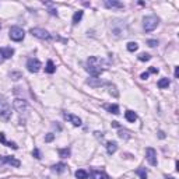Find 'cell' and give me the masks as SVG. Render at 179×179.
Here are the masks:
<instances>
[{
  "label": "cell",
  "mask_w": 179,
  "mask_h": 179,
  "mask_svg": "<svg viewBox=\"0 0 179 179\" xmlns=\"http://www.w3.org/2000/svg\"><path fill=\"white\" fill-rule=\"evenodd\" d=\"M30 32L32 34L35 38H39V39H51L52 38L51 34L46 30H44V28H31Z\"/></svg>",
  "instance_id": "5"
},
{
  "label": "cell",
  "mask_w": 179,
  "mask_h": 179,
  "mask_svg": "<svg viewBox=\"0 0 179 179\" xmlns=\"http://www.w3.org/2000/svg\"><path fill=\"white\" fill-rule=\"evenodd\" d=\"M138 49V45L136 42H129L128 44V51L129 52H136Z\"/></svg>",
  "instance_id": "27"
},
{
  "label": "cell",
  "mask_w": 179,
  "mask_h": 179,
  "mask_svg": "<svg viewBox=\"0 0 179 179\" xmlns=\"http://www.w3.org/2000/svg\"><path fill=\"white\" fill-rule=\"evenodd\" d=\"M32 155L36 158V160H41V152H39V150H38V148H34Z\"/></svg>",
  "instance_id": "31"
},
{
  "label": "cell",
  "mask_w": 179,
  "mask_h": 179,
  "mask_svg": "<svg viewBox=\"0 0 179 179\" xmlns=\"http://www.w3.org/2000/svg\"><path fill=\"white\" fill-rule=\"evenodd\" d=\"M76 178L77 179H87L88 172L85 171V169H79V171H76Z\"/></svg>",
  "instance_id": "24"
},
{
  "label": "cell",
  "mask_w": 179,
  "mask_h": 179,
  "mask_svg": "<svg viewBox=\"0 0 179 179\" xmlns=\"http://www.w3.org/2000/svg\"><path fill=\"white\" fill-rule=\"evenodd\" d=\"M125 118H126V120H128V122L133 123V122H136V119H137V115H136L133 111H128L125 114Z\"/></svg>",
  "instance_id": "21"
},
{
  "label": "cell",
  "mask_w": 179,
  "mask_h": 179,
  "mask_svg": "<svg viewBox=\"0 0 179 179\" xmlns=\"http://www.w3.org/2000/svg\"><path fill=\"white\" fill-rule=\"evenodd\" d=\"M53 140H55V134L53 133H48V134H46V137H45L46 143H51V141H53Z\"/></svg>",
  "instance_id": "30"
},
{
  "label": "cell",
  "mask_w": 179,
  "mask_h": 179,
  "mask_svg": "<svg viewBox=\"0 0 179 179\" xmlns=\"http://www.w3.org/2000/svg\"><path fill=\"white\" fill-rule=\"evenodd\" d=\"M104 6H105L106 8H123L125 7L123 3L118 2V0H105V2H104Z\"/></svg>",
  "instance_id": "11"
},
{
  "label": "cell",
  "mask_w": 179,
  "mask_h": 179,
  "mask_svg": "<svg viewBox=\"0 0 179 179\" xmlns=\"http://www.w3.org/2000/svg\"><path fill=\"white\" fill-rule=\"evenodd\" d=\"M51 168H52V171L56 172V174H62V172L66 171V168H67V167H66V164L59 162V164H55V165H52Z\"/></svg>",
  "instance_id": "16"
},
{
  "label": "cell",
  "mask_w": 179,
  "mask_h": 179,
  "mask_svg": "<svg viewBox=\"0 0 179 179\" xmlns=\"http://www.w3.org/2000/svg\"><path fill=\"white\" fill-rule=\"evenodd\" d=\"M45 71L48 74H52V73H55V71H56V66L53 65V62H52V60H48V63H46V67H45Z\"/></svg>",
  "instance_id": "20"
},
{
  "label": "cell",
  "mask_w": 179,
  "mask_h": 179,
  "mask_svg": "<svg viewBox=\"0 0 179 179\" xmlns=\"http://www.w3.org/2000/svg\"><path fill=\"white\" fill-rule=\"evenodd\" d=\"M85 69H87V71L92 77H98L104 71L102 60L97 56H90L87 59V67Z\"/></svg>",
  "instance_id": "1"
},
{
  "label": "cell",
  "mask_w": 179,
  "mask_h": 179,
  "mask_svg": "<svg viewBox=\"0 0 179 179\" xmlns=\"http://www.w3.org/2000/svg\"><path fill=\"white\" fill-rule=\"evenodd\" d=\"M112 126H114V128H120V125L118 122H112Z\"/></svg>",
  "instance_id": "37"
},
{
  "label": "cell",
  "mask_w": 179,
  "mask_h": 179,
  "mask_svg": "<svg viewBox=\"0 0 179 179\" xmlns=\"http://www.w3.org/2000/svg\"><path fill=\"white\" fill-rule=\"evenodd\" d=\"M14 55V49L13 48H2L0 49V56H2V62L4 59H10Z\"/></svg>",
  "instance_id": "12"
},
{
  "label": "cell",
  "mask_w": 179,
  "mask_h": 179,
  "mask_svg": "<svg viewBox=\"0 0 179 179\" xmlns=\"http://www.w3.org/2000/svg\"><path fill=\"white\" fill-rule=\"evenodd\" d=\"M104 108H105L108 112L114 114V115H119V106L115 105V104L114 105H108V104H106V105H104Z\"/></svg>",
  "instance_id": "19"
},
{
  "label": "cell",
  "mask_w": 179,
  "mask_h": 179,
  "mask_svg": "<svg viewBox=\"0 0 179 179\" xmlns=\"http://www.w3.org/2000/svg\"><path fill=\"white\" fill-rule=\"evenodd\" d=\"M178 74H179V67H175V77L178 79Z\"/></svg>",
  "instance_id": "38"
},
{
  "label": "cell",
  "mask_w": 179,
  "mask_h": 179,
  "mask_svg": "<svg viewBox=\"0 0 179 179\" xmlns=\"http://www.w3.org/2000/svg\"><path fill=\"white\" fill-rule=\"evenodd\" d=\"M63 118H65L69 123H71L73 126H80L81 125V119H80L79 116H76V115H73V114H67V112H65V114H63Z\"/></svg>",
  "instance_id": "10"
},
{
  "label": "cell",
  "mask_w": 179,
  "mask_h": 179,
  "mask_svg": "<svg viewBox=\"0 0 179 179\" xmlns=\"http://www.w3.org/2000/svg\"><path fill=\"white\" fill-rule=\"evenodd\" d=\"M108 85H109V92L114 94V97H119V92L116 91V87H115V85H111V84H108Z\"/></svg>",
  "instance_id": "29"
},
{
  "label": "cell",
  "mask_w": 179,
  "mask_h": 179,
  "mask_svg": "<svg viewBox=\"0 0 179 179\" xmlns=\"http://www.w3.org/2000/svg\"><path fill=\"white\" fill-rule=\"evenodd\" d=\"M70 148H59L57 150V154H59V157L62 158H69L70 157Z\"/></svg>",
  "instance_id": "22"
},
{
  "label": "cell",
  "mask_w": 179,
  "mask_h": 179,
  "mask_svg": "<svg viewBox=\"0 0 179 179\" xmlns=\"http://www.w3.org/2000/svg\"><path fill=\"white\" fill-rule=\"evenodd\" d=\"M27 69L31 73H38L41 70V62L35 57H31V59L27 60Z\"/></svg>",
  "instance_id": "6"
},
{
  "label": "cell",
  "mask_w": 179,
  "mask_h": 179,
  "mask_svg": "<svg viewBox=\"0 0 179 179\" xmlns=\"http://www.w3.org/2000/svg\"><path fill=\"white\" fill-rule=\"evenodd\" d=\"M0 143H2V144H4V146H7V147H11V148H14V150H17V148H18V146H17L16 143H13V141H7V140H6V136H4V133H0Z\"/></svg>",
  "instance_id": "15"
},
{
  "label": "cell",
  "mask_w": 179,
  "mask_h": 179,
  "mask_svg": "<svg viewBox=\"0 0 179 179\" xmlns=\"http://www.w3.org/2000/svg\"><path fill=\"white\" fill-rule=\"evenodd\" d=\"M0 164H7V165H11V167H16V168H18L20 165H21V162H20L17 158L14 157H8V155H4V157H0Z\"/></svg>",
  "instance_id": "9"
},
{
  "label": "cell",
  "mask_w": 179,
  "mask_h": 179,
  "mask_svg": "<svg viewBox=\"0 0 179 179\" xmlns=\"http://www.w3.org/2000/svg\"><path fill=\"white\" fill-rule=\"evenodd\" d=\"M13 106H14V109H16L17 112H20V114H22V112H27V109H28L27 101L21 99V98H16V99H14V102H13Z\"/></svg>",
  "instance_id": "8"
},
{
  "label": "cell",
  "mask_w": 179,
  "mask_h": 179,
  "mask_svg": "<svg viewBox=\"0 0 179 179\" xmlns=\"http://www.w3.org/2000/svg\"><path fill=\"white\" fill-rule=\"evenodd\" d=\"M119 137L122 138H125V140H128V138H130V134H129V132L128 130H125V129H120V132H119Z\"/></svg>",
  "instance_id": "26"
},
{
  "label": "cell",
  "mask_w": 179,
  "mask_h": 179,
  "mask_svg": "<svg viewBox=\"0 0 179 179\" xmlns=\"http://www.w3.org/2000/svg\"><path fill=\"white\" fill-rule=\"evenodd\" d=\"M83 11L81 10H79V11H76V13H74V16H73V20H71V24L73 25H77L79 24L80 21H81V18H83Z\"/></svg>",
  "instance_id": "18"
},
{
  "label": "cell",
  "mask_w": 179,
  "mask_h": 179,
  "mask_svg": "<svg viewBox=\"0 0 179 179\" xmlns=\"http://www.w3.org/2000/svg\"><path fill=\"white\" fill-rule=\"evenodd\" d=\"M136 174L140 177V179H147V171H146V168H137V169H136Z\"/></svg>",
  "instance_id": "25"
},
{
  "label": "cell",
  "mask_w": 179,
  "mask_h": 179,
  "mask_svg": "<svg viewBox=\"0 0 179 179\" xmlns=\"http://www.w3.org/2000/svg\"><path fill=\"white\" fill-rule=\"evenodd\" d=\"M150 59H151V56H150L148 53H140L138 55V60H141V62H148Z\"/></svg>",
  "instance_id": "28"
},
{
  "label": "cell",
  "mask_w": 179,
  "mask_h": 179,
  "mask_svg": "<svg viewBox=\"0 0 179 179\" xmlns=\"http://www.w3.org/2000/svg\"><path fill=\"white\" fill-rule=\"evenodd\" d=\"M158 22H160V18L155 16H147L143 18V27H144V31L146 32H151L157 28Z\"/></svg>",
  "instance_id": "3"
},
{
  "label": "cell",
  "mask_w": 179,
  "mask_h": 179,
  "mask_svg": "<svg viewBox=\"0 0 179 179\" xmlns=\"http://www.w3.org/2000/svg\"><path fill=\"white\" fill-rule=\"evenodd\" d=\"M0 119L4 122L11 119V106L3 95H0Z\"/></svg>",
  "instance_id": "2"
},
{
  "label": "cell",
  "mask_w": 179,
  "mask_h": 179,
  "mask_svg": "<svg viewBox=\"0 0 179 179\" xmlns=\"http://www.w3.org/2000/svg\"><path fill=\"white\" fill-rule=\"evenodd\" d=\"M91 179H109V177L102 171H97V169H92L91 171Z\"/></svg>",
  "instance_id": "14"
},
{
  "label": "cell",
  "mask_w": 179,
  "mask_h": 179,
  "mask_svg": "<svg viewBox=\"0 0 179 179\" xmlns=\"http://www.w3.org/2000/svg\"><path fill=\"white\" fill-rule=\"evenodd\" d=\"M141 79L147 80V79H148V73H143V74H141Z\"/></svg>",
  "instance_id": "36"
},
{
  "label": "cell",
  "mask_w": 179,
  "mask_h": 179,
  "mask_svg": "<svg viewBox=\"0 0 179 179\" xmlns=\"http://www.w3.org/2000/svg\"><path fill=\"white\" fill-rule=\"evenodd\" d=\"M25 36V32L21 27H11L10 28V38L16 42H20L22 41Z\"/></svg>",
  "instance_id": "4"
},
{
  "label": "cell",
  "mask_w": 179,
  "mask_h": 179,
  "mask_svg": "<svg viewBox=\"0 0 179 179\" xmlns=\"http://www.w3.org/2000/svg\"><path fill=\"white\" fill-rule=\"evenodd\" d=\"M147 45L151 46V48H154V46L158 45V41H155V39H148V41H147Z\"/></svg>",
  "instance_id": "32"
},
{
  "label": "cell",
  "mask_w": 179,
  "mask_h": 179,
  "mask_svg": "<svg viewBox=\"0 0 179 179\" xmlns=\"http://www.w3.org/2000/svg\"><path fill=\"white\" fill-rule=\"evenodd\" d=\"M146 160L148 161L150 165L157 167V164H158V161H157V152H155V150L152 148V147H148V148L146 150Z\"/></svg>",
  "instance_id": "7"
},
{
  "label": "cell",
  "mask_w": 179,
  "mask_h": 179,
  "mask_svg": "<svg viewBox=\"0 0 179 179\" xmlns=\"http://www.w3.org/2000/svg\"><path fill=\"white\" fill-rule=\"evenodd\" d=\"M158 137H160V138H165V133H164V132H158Z\"/></svg>",
  "instance_id": "35"
},
{
  "label": "cell",
  "mask_w": 179,
  "mask_h": 179,
  "mask_svg": "<svg viewBox=\"0 0 179 179\" xmlns=\"http://www.w3.org/2000/svg\"><path fill=\"white\" fill-rule=\"evenodd\" d=\"M165 179H175L174 177H168V175H165Z\"/></svg>",
  "instance_id": "39"
},
{
  "label": "cell",
  "mask_w": 179,
  "mask_h": 179,
  "mask_svg": "<svg viewBox=\"0 0 179 179\" xmlns=\"http://www.w3.org/2000/svg\"><path fill=\"white\" fill-rule=\"evenodd\" d=\"M10 76H11V79H13V80H18V79H21V74H20V73H11Z\"/></svg>",
  "instance_id": "33"
},
{
  "label": "cell",
  "mask_w": 179,
  "mask_h": 179,
  "mask_svg": "<svg viewBox=\"0 0 179 179\" xmlns=\"http://www.w3.org/2000/svg\"><path fill=\"white\" fill-rule=\"evenodd\" d=\"M169 84H171V81H169V79H167V77H164V79H161L160 81L157 83L158 88H167Z\"/></svg>",
  "instance_id": "23"
},
{
  "label": "cell",
  "mask_w": 179,
  "mask_h": 179,
  "mask_svg": "<svg viewBox=\"0 0 179 179\" xmlns=\"http://www.w3.org/2000/svg\"><path fill=\"white\" fill-rule=\"evenodd\" d=\"M150 73H154V74H157L158 73V69H155V67H150Z\"/></svg>",
  "instance_id": "34"
},
{
  "label": "cell",
  "mask_w": 179,
  "mask_h": 179,
  "mask_svg": "<svg viewBox=\"0 0 179 179\" xmlns=\"http://www.w3.org/2000/svg\"><path fill=\"white\" fill-rule=\"evenodd\" d=\"M118 150V144L115 143V141H109V143H106V151H108V154H115Z\"/></svg>",
  "instance_id": "17"
},
{
  "label": "cell",
  "mask_w": 179,
  "mask_h": 179,
  "mask_svg": "<svg viewBox=\"0 0 179 179\" xmlns=\"http://www.w3.org/2000/svg\"><path fill=\"white\" fill-rule=\"evenodd\" d=\"M87 84L91 85V87H94V88H97V87H101V85L106 84V83H104L102 80L98 79V77H91V79L87 80Z\"/></svg>",
  "instance_id": "13"
}]
</instances>
